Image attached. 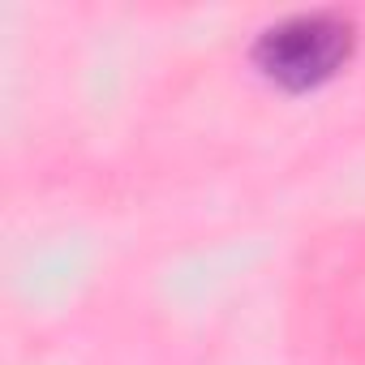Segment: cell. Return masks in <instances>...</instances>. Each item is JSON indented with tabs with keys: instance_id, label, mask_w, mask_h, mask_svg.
Instances as JSON below:
<instances>
[{
	"instance_id": "cell-1",
	"label": "cell",
	"mask_w": 365,
	"mask_h": 365,
	"mask_svg": "<svg viewBox=\"0 0 365 365\" xmlns=\"http://www.w3.org/2000/svg\"><path fill=\"white\" fill-rule=\"evenodd\" d=\"M348 52H352V22L339 14H292L267 26L254 43L258 69L288 91L327 82L348 61Z\"/></svg>"
}]
</instances>
